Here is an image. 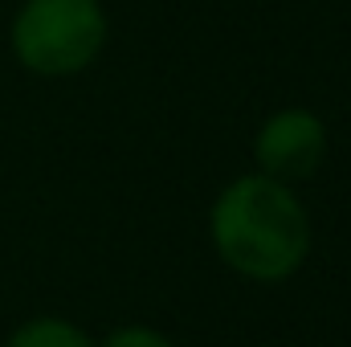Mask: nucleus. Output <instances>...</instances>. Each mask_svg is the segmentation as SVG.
Returning <instances> with one entry per match:
<instances>
[{
	"label": "nucleus",
	"instance_id": "39448f33",
	"mask_svg": "<svg viewBox=\"0 0 351 347\" xmlns=\"http://www.w3.org/2000/svg\"><path fill=\"white\" fill-rule=\"evenodd\" d=\"M94 347H176V344L152 323H123L110 335H102Z\"/></svg>",
	"mask_w": 351,
	"mask_h": 347
},
{
	"label": "nucleus",
	"instance_id": "7ed1b4c3",
	"mask_svg": "<svg viewBox=\"0 0 351 347\" xmlns=\"http://www.w3.org/2000/svg\"><path fill=\"white\" fill-rule=\"evenodd\" d=\"M331 152L327 123L306 110V106H278L269 110L254 135V172L282 180V184H302L323 168Z\"/></svg>",
	"mask_w": 351,
	"mask_h": 347
},
{
	"label": "nucleus",
	"instance_id": "f03ea898",
	"mask_svg": "<svg viewBox=\"0 0 351 347\" xmlns=\"http://www.w3.org/2000/svg\"><path fill=\"white\" fill-rule=\"evenodd\" d=\"M110 16L102 0H21L8 21V49L33 78H78L102 58Z\"/></svg>",
	"mask_w": 351,
	"mask_h": 347
},
{
	"label": "nucleus",
	"instance_id": "f257e3e1",
	"mask_svg": "<svg viewBox=\"0 0 351 347\" xmlns=\"http://www.w3.org/2000/svg\"><path fill=\"white\" fill-rule=\"evenodd\" d=\"M208 241L237 278L278 286L306 265L315 233L294 184L245 172L233 176L208 204Z\"/></svg>",
	"mask_w": 351,
	"mask_h": 347
},
{
	"label": "nucleus",
	"instance_id": "20e7f679",
	"mask_svg": "<svg viewBox=\"0 0 351 347\" xmlns=\"http://www.w3.org/2000/svg\"><path fill=\"white\" fill-rule=\"evenodd\" d=\"M0 347H94V339L86 335V327H78L66 315H33L21 327H12Z\"/></svg>",
	"mask_w": 351,
	"mask_h": 347
}]
</instances>
